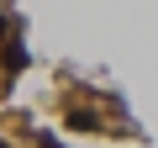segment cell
I'll return each mask as SVG.
<instances>
[{
  "mask_svg": "<svg viewBox=\"0 0 158 148\" xmlns=\"http://www.w3.org/2000/svg\"><path fill=\"white\" fill-rule=\"evenodd\" d=\"M6 69H11V74H21V69H27V42H21V37H16V42H6Z\"/></svg>",
  "mask_w": 158,
  "mask_h": 148,
  "instance_id": "7a4b0ae2",
  "label": "cell"
},
{
  "mask_svg": "<svg viewBox=\"0 0 158 148\" xmlns=\"http://www.w3.org/2000/svg\"><path fill=\"white\" fill-rule=\"evenodd\" d=\"M0 148H6V137H0Z\"/></svg>",
  "mask_w": 158,
  "mask_h": 148,
  "instance_id": "277c9868",
  "label": "cell"
},
{
  "mask_svg": "<svg viewBox=\"0 0 158 148\" xmlns=\"http://www.w3.org/2000/svg\"><path fill=\"white\" fill-rule=\"evenodd\" d=\"M63 127H69V132H100V116H95L90 106H69Z\"/></svg>",
  "mask_w": 158,
  "mask_h": 148,
  "instance_id": "6da1fadb",
  "label": "cell"
},
{
  "mask_svg": "<svg viewBox=\"0 0 158 148\" xmlns=\"http://www.w3.org/2000/svg\"><path fill=\"white\" fill-rule=\"evenodd\" d=\"M37 148H63V143H58L53 132H37Z\"/></svg>",
  "mask_w": 158,
  "mask_h": 148,
  "instance_id": "3957f363",
  "label": "cell"
}]
</instances>
